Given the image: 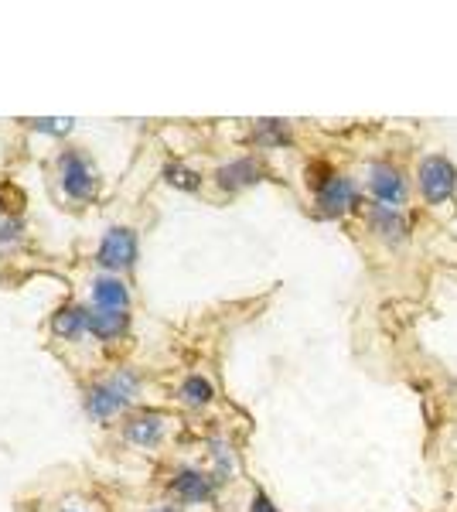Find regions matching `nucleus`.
<instances>
[{"label": "nucleus", "mask_w": 457, "mask_h": 512, "mask_svg": "<svg viewBox=\"0 0 457 512\" xmlns=\"http://www.w3.org/2000/svg\"><path fill=\"white\" fill-rule=\"evenodd\" d=\"M147 396V376L134 362L120 359L103 369H93L79 379V403L82 414L99 431H113L127 414L144 407Z\"/></svg>", "instance_id": "1"}, {"label": "nucleus", "mask_w": 457, "mask_h": 512, "mask_svg": "<svg viewBox=\"0 0 457 512\" xmlns=\"http://www.w3.org/2000/svg\"><path fill=\"white\" fill-rule=\"evenodd\" d=\"M45 181H48V195L62 212H79L93 209L103 202L106 195V175L99 168L96 154L86 144H55V151L45 161Z\"/></svg>", "instance_id": "2"}, {"label": "nucleus", "mask_w": 457, "mask_h": 512, "mask_svg": "<svg viewBox=\"0 0 457 512\" xmlns=\"http://www.w3.org/2000/svg\"><path fill=\"white\" fill-rule=\"evenodd\" d=\"M181 420L171 414V410H161V407H137L134 414H127L120 424L113 427V437L123 451L130 454H140V458H154L161 454L164 448L171 444V437L178 434Z\"/></svg>", "instance_id": "3"}, {"label": "nucleus", "mask_w": 457, "mask_h": 512, "mask_svg": "<svg viewBox=\"0 0 457 512\" xmlns=\"http://www.w3.org/2000/svg\"><path fill=\"white\" fill-rule=\"evenodd\" d=\"M93 270H106V274H120L134 280L140 267V226L127 219H116L99 233L93 253H89Z\"/></svg>", "instance_id": "4"}, {"label": "nucleus", "mask_w": 457, "mask_h": 512, "mask_svg": "<svg viewBox=\"0 0 457 512\" xmlns=\"http://www.w3.org/2000/svg\"><path fill=\"white\" fill-rule=\"evenodd\" d=\"M222 485L215 482L209 468L191 465V461H171L161 472V492L164 499L174 502L181 509H198V506H212L219 499Z\"/></svg>", "instance_id": "5"}, {"label": "nucleus", "mask_w": 457, "mask_h": 512, "mask_svg": "<svg viewBox=\"0 0 457 512\" xmlns=\"http://www.w3.org/2000/svg\"><path fill=\"white\" fill-rule=\"evenodd\" d=\"M307 185L314 192V212L321 219H342L348 212L359 209V188L342 171L328 168V164H311L307 168Z\"/></svg>", "instance_id": "6"}, {"label": "nucleus", "mask_w": 457, "mask_h": 512, "mask_svg": "<svg viewBox=\"0 0 457 512\" xmlns=\"http://www.w3.org/2000/svg\"><path fill=\"white\" fill-rule=\"evenodd\" d=\"M48 342L65 352H93L89 349V304L79 294H69L52 308L45 321Z\"/></svg>", "instance_id": "7"}, {"label": "nucleus", "mask_w": 457, "mask_h": 512, "mask_svg": "<svg viewBox=\"0 0 457 512\" xmlns=\"http://www.w3.org/2000/svg\"><path fill=\"white\" fill-rule=\"evenodd\" d=\"M134 342V315L127 311H99L89 308V349L110 366L120 362Z\"/></svg>", "instance_id": "8"}, {"label": "nucleus", "mask_w": 457, "mask_h": 512, "mask_svg": "<svg viewBox=\"0 0 457 512\" xmlns=\"http://www.w3.org/2000/svg\"><path fill=\"white\" fill-rule=\"evenodd\" d=\"M82 301L89 308H99V311H127L134 315L137 311V291H134V280L130 277H120V274H106V270H93L82 277Z\"/></svg>", "instance_id": "9"}, {"label": "nucleus", "mask_w": 457, "mask_h": 512, "mask_svg": "<svg viewBox=\"0 0 457 512\" xmlns=\"http://www.w3.org/2000/svg\"><path fill=\"white\" fill-rule=\"evenodd\" d=\"M209 181L219 195L232 198V195H243L249 188H256L260 181H267V168H263V161L256 158V154H236V158L215 164Z\"/></svg>", "instance_id": "10"}, {"label": "nucleus", "mask_w": 457, "mask_h": 512, "mask_svg": "<svg viewBox=\"0 0 457 512\" xmlns=\"http://www.w3.org/2000/svg\"><path fill=\"white\" fill-rule=\"evenodd\" d=\"M420 192L430 205L451 202L457 192V168L444 154H430L420 161Z\"/></svg>", "instance_id": "11"}, {"label": "nucleus", "mask_w": 457, "mask_h": 512, "mask_svg": "<svg viewBox=\"0 0 457 512\" xmlns=\"http://www.w3.org/2000/svg\"><path fill=\"white\" fill-rule=\"evenodd\" d=\"M171 400L178 403L181 410H191V414H202V410H209L215 400H219V386L212 383L209 373H202V369H191L174 383L171 390Z\"/></svg>", "instance_id": "12"}, {"label": "nucleus", "mask_w": 457, "mask_h": 512, "mask_svg": "<svg viewBox=\"0 0 457 512\" xmlns=\"http://www.w3.org/2000/svg\"><path fill=\"white\" fill-rule=\"evenodd\" d=\"M157 181H161L164 188H171V192L198 195L209 185V175H205L202 168H195L191 161L178 158V154H168V158L161 161V168H157Z\"/></svg>", "instance_id": "13"}, {"label": "nucleus", "mask_w": 457, "mask_h": 512, "mask_svg": "<svg viewBox=\"0 0 457 512\" xmlns=\"http://www.w3.org/2000/svg\"><path fill=\"white\" fill-rule=\"evenodd\" d=\"M35 239V229H31L28 216L21 209H11L4 219H0V260H11V256H21Z\"/></svg>", "instance_id": "14"}, {"label": "nucleus", "mask_w": 457, "mask_h": 512, "mask_svg": "<svg viewBox=\"0 0 457 512\" xmlns=\"http://www.w3.org/2000/svg\"><path fill=\"white\" fill-rule=\"evenodd\" d=\"M369 192L379 198V205H403L406 202V181L393 164L386 161H376L369 168Z\"/></svg>", "instance_id": "15"}, {"label": "nucleus", "mask_w": 457, "mask_h": 512, "mask_svg": "<svg viewBox=\"0 0 457 512\" xmlns=\"http://www.w3.org/2000/svg\"><path fill=\"white\" fill-rule=\"evenodd\" d=\"M246 140L256 151H280V147H287L290 140H294V134H290L287 120H253L249 123Z\"/></svg>", "instance_id": "16"}, {"label": "nucleus", "mask_w": 457, "mask_h": 512, "mask_svg": "<svg viewBox=\"0 0 457 512\" xmlns=\"http://www.w3.org/2000/svg\"><path fill=\"white\" fill-rule=\"evenodd\" d=\"M28 134H35V137H48V140H55V144H69L72 134L79 130V120H72V117H31V120H18Z\"/></svg>", "instance_id": "17"}, {"label": "nucleus", "mask_w": 457, "mask_h": 512, "mask_svg": "<svg viewBox=\"0 0 457 512\" xmlns=\"http://www.w3.org/2000/svg\"><path fill=\"white\" fill-rule=\"evenodd\" d=\"M369 226H372V233H379L382 239H389V243H403L406 233H410V226H406V219L400 216V209H389V205H372Z\"/></svg>", "instance_id": "18"}, {"label": "nucleus", "mask_w": 457, "mask_h": 512, "mask_svg": "<svg viewBox=\"0 0 457 512\" xmlns=\"http://www.w3.org/2000/svg\"><path fill=\"white\" fill-rule=\"evenodd\" d=\"M212 472V478L219 485H226L236 478V448L226 441V437H212L209 441V465H205Z\"/></svg>", "instance_id": "19"}, {"label": "nucleus", "mask_w": 457, "mask_h": 512, "mask_svg": "<svg viewBox=\"0 0 457 512\" xmlns=\"http://www.w3.org/2000/svg\"><path fill=\"white\" fill-rule=\"evenodd\" d=\"M45 512H103V506L82 492H65V495H58Z\"/></svg>", "instance_id": "20"}, {"label": "nucleus", "mask_w": 457, "mask_h": 512, "mask_svg": "<svg viewBox=\"0 0 457 512\" xmlns=\"http://www.w3.org/2000/svg\"><path fill=\"white\" fill-rule=\"evenodd\" d=\"M249 512H280V509L273 506V499L263 489H253V495H249Z\"/></svg>", "instance_id": "21"}, {"label": "nucleus", "mask_w": 457, "mask_h": 512, "mask_svg": "<svg viewBox=\"0 0 457 512\" xmlns=\"http://www.w3.org/2000/svg\"><path fill=\"white\" fill-rule=\"evenodd\" d=\"M134 512H185L181 506H174V502L161 499V502H147V506H137Z\"/></svg>", "instance_id": "22"}, {"label": "nucleus", "mask_w": 457, "mask_h": 512, "mask_svg": "<svg viewBox=\"0 0 457 512\" xmlns=\"http://www.w3.org/2000/svg\"><path fill=\"white\" fill-rule=\"evenodd\" d=\"M7 212H11V209H7V198H4V188H0V219H4V216H7Z\"/></svg>", "instance_id": "23"}]
</instances>
